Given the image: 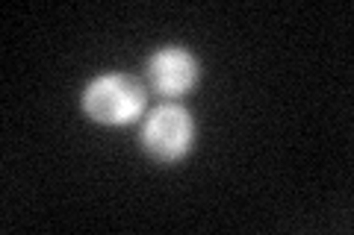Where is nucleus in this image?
<instances>
[{"instance_id": "f257e3e1", "label": "nucleus", "mask_w": 354, "mask_h": 235, "mask_svg": "<svg viewBox=\"0 0 354 235\" xmlns=\"http://www.w3.org/2000/svg\"><path fill=\"white\" fill-rule=\"evenodd\" d=\"M145 85L127 74H101L83 92V112L104 127H127L145 115Z\"/></svg>"}, {"instance_id": "f03ea898", "label": "nucleus", "mask_w": 354, "mask_h": 235, "mask_svg": "<svg viewBox=\"0 0 354 235\" xmlns=\"http://www.w3.org/2000/svg\"><path fill=\"white\" fill-rule=\"evenodd\" d=\"M139 141L151 159L162 165L183 159L195 141V121L180 103H162L142 124Z\"/></svg>"}, {"instance_id": "7ed1b4c3", "label": "nucleus", "mask_w": 354, "mask_h": 235, "mask_svg": "<svg viewBox=\"0 0 354 235\" xmlns=\"http://www.w3.org/2000/svg\"><path fill=\"white\" fill-rule=\"evenodd\" d=\"M148 85L165 100H180L201 80V65L186 48H160L145 65Z\"/></svg>"}]
</instances>
